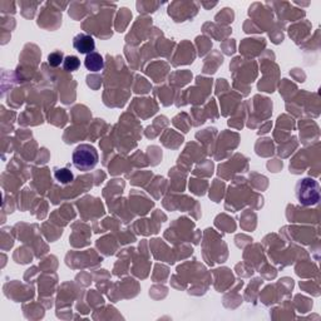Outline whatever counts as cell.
I'll return each instance as SVG.
<instances>
[{"mask_svg":"<svg viewBox=\"0 0 321 321\" xmlns=\"http://www.w3.org/2000/svg\"><path fill=\"white\" fill-rule=\"evenodd\" d=\"M73 164L79 171H91L98 163V153L96 148L89 145H81L76 148L72 156Z\"/></svg>","mask_w":321,"mask_h":321,"instance_id":"1","label":"cell"},{"mask_svg":"<svg viewBox=\"0 0 321 321\" xmlns=\"http://www.w3.org/2000/svg\"><path fill=\"white\" fill-rule=\"evenodd\" d=\"M296 197L300 204L305 205V206L317 204L320 199L319 183L310 178L302 179L296 186Z\"/></svg>","mask_w":321,"mask_h":321,"instance_id":"2","label":"cell"},{"mask_svg":"<svg viewBox=\"0 0 321 321\" xmlns=\"http://www.w3.org/2000/svg\"><path fill=\"white\" fill-rule=\"evenodd\" d=\"M73 47L77 52L81 54H89L94 52V48H96V43H94L93 38L88 34H81L76 35L73 39Z\"/></svg>","mask_w":321,"mask_h":321,"instance_id":"3","label":"cell"},{"mask_svg":"<svg viewBox=\"0 0 321 321\" xmlns=\"http://www.w3.org/2000/svg\"><path fill=\"white\" fill-rule=\"evenodd\" d=\"M84 66L91 72H101L104 67L103 56L97 52L87 54L86 59H84Z\"/></svg>","mask_w":321,"mask_h":321,"instance_id":"4","label":"cell"},{"mask_svg":"<svg viewBox=\"0 0 321 321\" xmlns=\"http://www.w3.org/2000/svg\"><path fill=\"white\" fill-rule=\"evenodd\" d=\"M54 177H55L56 181L61 184H68L73 181L74 176L68 168H55L54 172Z\"/></svg>","mask_w":321,"mask_h":321,"instance_id":"5","label":"cell"},{"mask_svg":"<svg viewBox=\"0 0 321 321\" xmlns=\"http://www.w3.org/2000/svg\"><path fill=\"white\" fill-rule=\"evenodd\" d=\"M64 71L67 72H74V71H78L79 67H81V60H79L78 56L76 55H67L64 58Z\"/></svg>","mask_w":321,"mask_h":321,"instance_id":"6","label":"cell"},{"mask_svg":"<svg viewBox=\"0 0 321 321\" xmlns=\"http://www.w3.org/2000/svg\"><path fill=\"white\" fill-rule=\"evenodd\" d=\"M63 60H64L63 52H60V50H56V52L50 53L49 56H48V63H49V66L53 67V68L60 66V63Z\"/></svg>","mask_w":321,"mask_h":321,"instance_id":"7","label":"cell"}]
</instances>
